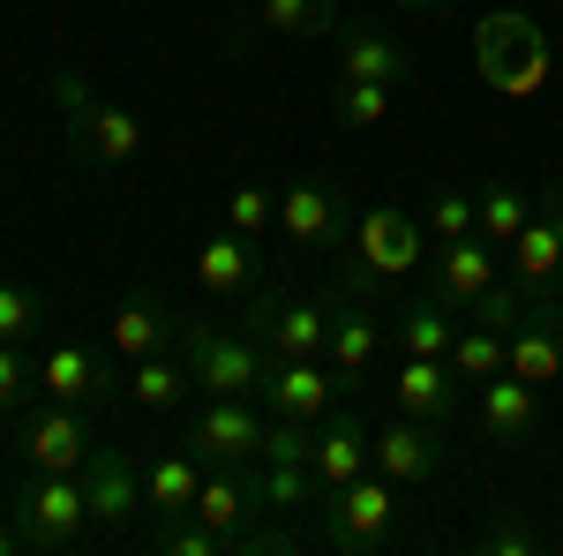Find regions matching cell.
<instances>
[{
	"label": "cell",
	"instance_id": "1",
	"mask_svg": "<svg viewBox=\"0 0 563 556\" xmlns=\"http://www.w3.org/2000/svg\"><path fill=\"white\" fill-rule=\"evenodd\" d=\"M474 68L488 90H504V98H533V90L549 84V68H556V53L541 39V23L526 15V8H496V15H481L474 23Z\"/></svg>",
	"mask_w": 563,
	"mask_h": 556
},
{
	"label": "cell",
	"instance_id": "2",
	"mask_svg": "<svg viewBox=\"0 0 563 556\" xmlns=\"http://www.w3.org/2000/svg\"><path fill=\"white\" fill-rule=\"evenodd\" d=\"M180 361H188V377H196L203 399H256L263 377H271V353L241 324L218 331V324H188L180 316Z\"/></svg>",
	"mask_w": 563,
	"mask_h": 556
},
{
	"label": "cell",
	"instance_id": "3",
	"mask_svg": "<svg viewBox=\"0 0 563 556\" xmlns=\"http://www.w3.org/2000/svg\"><path fill=\"white\" fill-rule=\"evenodd\" d=\"M15 534H23V549H45V556H68L76 542L90 534V497H84V473H23V489H15Z\"/></svg>",
	"mask_w": 563,
	"mask_h": 556
},
{
	"label": "cell",
	"instance_id": "4",
	"mask_svg": "<svg viewBox=\"0 0 563 556\" xmlns=\"http://www.w3.org/2000/svg\"><path fill=\"white\" fill-rule=\"evenodd\" d=\"M398 526V481L390 473H361V481H346V489H331L323 497V549L339 556H368L384 549V534Z\"/></svg>",
	"mask_w": 563,
	"mask_h": 556
},
{
	"label": "cell",
	"instance_id": "5",
	"mask_svg": "<svg viewBox=\"0 0 563 556\" xmlns=\"http://www.w3.org/2000/svg\"><path fill=\"white\" fill-rule=\"evenodd\" d=\"M406 271H421V218L406 211V204H368L361 226H353V271H346V286H353V294H368V286L406 279Z\"/></svg>",
	"mask_w": 563,
	"mask_h": 556
},
{
	"label": "cell",
	"instance_id": "6",
	"mask_svg": "<svg viewBox=\"0 0 563 556\" xmlns=\"http://www.w3.org/2000/svg\"><path fill=\"white\" fill-rule=\"evenodd\" d=\"M15 451H23V467H31V473H84L98 444H90V428H84V406L45 399V406H23V422H15Z\"/></svg>",
	"mask_w": 563,
	"mask_h": 556
},
{
	"label": "cell",
	"instance_id": "7",
	"mask_svg": "<svg viewBox=\"0 0 563 556\" xmlns=\"http://www.w3.org/2000/svg\"><path fill=\"white\" fill-rule=\"evenodd\" d=\"M323 361H331V377L339 391H368L376 384V361H384V316L368 308V294H339L331 308V346H323Z\"/></svg>",
	"mask_w": 563,
	"mask_h": 556
},
{
	"label": "cell",
	"instance_id": "8",
	"mask_svg": "<svg viewBox=\"0 0 563 556\" xmlns=\"http://www.w3.org/2000/svg\"><path fill=\"white\" fill-rule=\"evenodd\" d=\"M443 422H421V414H398V422H384L376 436H368V467L390 473L398 489H421V481H435L443 473Z\"/></svg>",
	"mask_w": 563,
	"mask_h": 556
},
{
	"label": "cell",
	"instance_id": "9",
	"mask_svg": "<svg viewBox=\"0 0 563 556\" xmlns=\"http://www.w3.org/2000/svg\"><path fill=\"white\" fill-rule=\"evenodd\" d=\"M180 444H188L203 467H241V459L263 451V414L249 406V399H203Z\"/></svg>",
	"mask_w": 563,
	"mask_h": 556
},
{
	"label": "cell",
	"instance_id": "10",
	"mask_svg": "<svg viewBox=\"0 0 563 556\" xmlns=\"http://www.w3.org/2000/svg\"><path fill=\"white\" fill-rule=\"evenodd\" d=\"M511 263V279H526L533 294H563V188H541L533 196V218H526V233L504 249Z\"/></svg>",
	"mask_w": 563,
	"mask_h": 556
},
{
	"label": "cell",
	"instance_id": "11",
	"mask_svg": "<svg viewBox=\"0 0 563 556\" xmlns=\"http://www.w3.org/2000/svg\"><path fill=\"white\" fill-rule=\"evenodd\" d=\"M504 369L526 377V384H541V391L563 384V294L526 308V324L504 339Z\"/></svg>",
	"mask_w": 563,
	"mask_h": 556
},
{
	"label": "cell",
	"instance_id": "12",
	"mask_svg": "<svg viewBox=\"0 0 563 556\" xmlns=\"http://www.w3.org/2000/svg\"><path fill=\"white\" fill-rule=\"evenodd\" d=\"M84 497H90V526L121 534V526H135V512H143V467H135L129 451L98 444L90 467H84Z\"/></svg>",
	"mask_w": 563,
	"mask_h": 556
},
{
	"label": "cell",
	"instance_id": "13",
	"mask_svg": "<svg viewBox=\"0 0 563 556\" xmlns=\"http://www.w3.org/2000/svg\"><path fill=\"white\" fill-rule=\"evenodd\" d=\"M390 399H398V414H421V422H443V428L466 414V384L451 377V361H429V353H406L390 369Z\"/></svg>",
	"mask_w": 563,
	"mask_h": 556
},
{
	"label": "cell",
	"instance_id": "14",
	"mask_svg": "<svg viewBox=\"0 0 563 556\" xmlns=\"http://www.w3.org/2000/svg\"><path fill=\"white\" fill-rule=\"evenodd\" d=\"M496 279H504V249H496V241H481V233H466V241H443V257L429 263V286L451 301L459 316H466V308H474V301L488 294Z\"/></svg>",
	"mask_w": 563,
	"mask_h": 556
},
{
	"label": "cell",
	"instance_id": "15",
	"mask_svg": "<svg viewBox=\"0 0 563 556\" xmlns=\"http://www.w3.org/2000/svg\"><path fill=\"white\" fill-rule=\"evenodd\" d=\"M474 414H481V428L496 436V444H533L541 436V384H526V377H488V384H474Z\"/></svg>",
	"mask_w": 563,
	"mask_h": 556
},
{
	"label": "cell",
	"instance_id": "16",
	"mask_svg": "<svg viewBox=\"0 0 563 556\" xmlns=\"http://www.w3.org/2000/svg\"><path fill=\"white\" fill-rule=\"evenodd\" d=\"M368 436H376V428L361 422V414H339V406L316 422V459H308L316 497H331V489H346V481L368 473Z\"/></svg>",
	"mask_w": 563,
	"mask_h": 556
},
{
	"label": "cell",
	"instance_id": "17",
	"mask_svg": "<svg viewBox=\"0 0 563 556\" xmlns=\"http://www.w3.org/2000/svg\"><path fill=\"white\" fill-rule=\"evenodd\" d=\"M263 406L286 414V422H323V414L339 406V377H331V361H271V377H263Z\"/></svg>",
	"mask_w": 563,
	"mask_h": 556
},
{
	"label": "cell",
	"instance_id": "18",
	"mask_svg": "<svg viewBox=\"0 0 563 556\" xmlns=\"http://www.w3.org/2000/svg\"><path fill=\"white\" fill-rule=\"evenodd\" d=\"M278 226H286V241L316 257V249H339V233H346V204H339V188H323V181H294L286 196H278Z\"/></svg>",
	"mask_w": 563,
	"mask_h": 556
},
{
	"label": "cell",
	"instance_id": "19",
	"mask_svg": "<svg viewBox=\"0 0 563 556\" xmlns=\"http://www.w3.org/2000/svg\"><path fill=\"white\" fill-rule=\"evenodd\" d=\"M106 346L121 353V361H143V353H166L180 346V316L166 308L158 294H129L113 316H106Z\"/></svg>",
	"mask_w": 563,
	"mask_h": 556
},
{
	"label": "cell",
	"instance_id": "20",
	"mask_svg": "<svg viewBox=\"0 0 563 556\" xmlns=\"http://www.w3.org/2000/svg\"><path fill=\"white\" fill-rule=\"evenodd\" d=\"M203 459L196 451H166V459H151L143 467V512L158 519V526H180V519H196V497H203Z\"/></svg>",
	"mask_w": 563,
	"mask_h": 556
},
{
	"label": "cell",
	"instance_id": "21",
	"mask_svg": "<svg viewBox=\"0 0 563 556\" xmlns=\"http://www.w3.org/2000/svg\"><path fill=\"white\" fill-rule=\"evenodd\" d=\"M406 45L390 39L384 23H339V76H353V84H406Z\"/></svg>",
	"mask_w": 563,
	"mask_h": 556
},
{
	"label": "cell",
	"instance_id": "22",
	"mask_svg": "<svg viewBox=\"0 0 563 556\" xmlns=\"http://www.w3.org/2000/svg\"><path fill=\"white\" fill-rule=\"evenodd\" d=\"M263 512H271V504H263L256 473H233V467L203 473V497H196V519H203V526H218V534H249Z\"/></svg>",
	"mask_w": 563,
	"mask_h": 556
},
{
	"label": "cell",
	"instance_id": "23",
	"mask_svg": "<svg viewBox=\"0 0 563 556\" xmlns=\"http://www.w3.org/2000/svg\"><path fill=\"white\" fill-rule=\"evenodd\" d=\"M38 391L60 399V406H98V399L113 391V369H106L98 353H84V346H53L38 361Z\"/></svg>",
	"mask_w": 563,
	"mask_h": 556
},
{
	"label": "cell",
	"instance_id": "24",
	"mask_svg": "<svg viewBox=\"0 0 563 556\" xmlns=\"http://www.w3.org/2000/svg\"><path fill=\"white\" fill-rule=\"evenodd\" d=\"M143 151V113L129 106H90V121L76 129V159L84 166H129Z\"/></svg>",
	"mask_w": 563,
	"mask_h": 556
},
{
	"label": "cell",
	"instance_id": "25",
	"mask_svg": "<svg viewBox=\"0 0 563 556\" xmlns=\"http://www.w3.org/2000/svg\"><path fill=\"white\" fill-rule=\"evenodd\" d=\"M196 279H203V294H211V301L241 294V286L256 279V241H241L233 226H218L211 241H203V257H196Z\"/></svg>",
	"mask_w": 563,
	"mask_h": 556
},
{
	"label": "cell",
	"instance_id": "26",
	"mask_svg": "<svg viewBox=\"0 0 563 556\" xmlns=\"http://www.w3.org/2000/svg\"><path fill=\"white\" fill-rule=\"evenodd\" d=\"M451 339H459V308L435 294V286L421 301H406V316H398V353H429V361H443Z\"/></svg>",
	"mask_w": 563,
	"mask_h": 556
},
{
	"label": "cell",
	"instance_id": "27",
	"mask_svg": "<svg viewBox=\"0 0 563 556\" xmlns=\"http://www.w3.org/2000/svg\"><path fill=\"white\" fill-rule=\"evenodd\" d=\"M256 23L271 31V39H301V45H316V39H339V0H256Z\"/></svg>",
	"mask_w": 563,
	"mask_h": 556
},
{
	"label": "cell",
	"instance_id": "28",
	"mask_svg": "<svg viewBox=\"0 0 563 556\" xmlns=\"http://www.w3.org/2000/svg\"><path fill=\"white\" fill-rule=\"evenodd\" d=\"M196 391V377H188V361H174V353H143V361H129V399L143 406V414H166V406H180Z\"/></svg>",
	"mask_w": 563,
	"mask_h": 556
},
{
	"label": "cell",
	"instance_id": "29",
	"mask_svg": "<svg viewBox=\"0 0 563 556\" xmlns=\"http://www.w3.org/2000/svg\"><path fill=\"white\" fill-rule=\"evenodd\" d=\"M526 218H533V196L511 188V181H488V188L474 196V233H481V241H496V249H511V241H519Z\"/></svg>",
	"mask_w": 563,
	"mask_h": 556
},
{
	"label": "cell",
	"instance_id": "30",
	"mask_svg": "<svg viewBox=\"0 0 563 556\" xmlns=\"http://www.w3.org/2000/svg\"><path fill=\"white\" fill-rule=\"evenodd\" d=\"M451 377L459 384H488V377H504V331H488V324H459V339H451Z\"/></svg>",
	"mask_w": 563,
	"mask_h": 556
},
{
	"label": "cell",
	"instance_id": "31",
	"mask_svg": "<svg viewBox=\"0 0 563 556\" xmlns=\"http://www.w3.org/2000/svg\"><path fill=\"white\" fill-rule=\"evenodd\" d=\"M331 121L346 135H368L390 121V84H353V76H339L331 84Z\"/></svg>",
	"mask_w": 563,
	"mask_h": 556
},
{
	"label": "cell",
	"instance_id": "32",
	"mask_svg": "<svg viewBox=\"0 0 563 556\" xmlns=\"http://www.w3.org/2000/svg\"><path fill=\"white\" fill-rule=\"evenodd\" d=\"M45 324V294L23 279H0V346H23Z\"/></svg>",
	"mask_w": 563,
	"mask_h": 556
},
{
	"label": "cell",
	"instance_id": "33",
	"mask_svg": "<svg viewBox=\"0 0 563 556\" xmlns=\"http://www.w3.org/2000/svg\"><path fill=\"white\" fill-rule=\"evenodd\" d=\"M256 459H271V467H308L316 459V422H286V414H271L263 422V451Z\"/></svg>",
	"mask_w": 563,
	"mask_h": 556
},
{
	"label": "cell",
	"instance_id": "34",
	"mask_svg": "<svg viewBox=\"0 0 563 556\" xmlns=\"http://www.w3.org/2000/svg\"><path fill=\"white\" fill-rule=\"evenodd\" d=\"M225 226H233L241 241H256V249H263V233L278 226V196L256 188V181H249V188H233V196H225Z\"/></svg>",
	"mask_w": 563,
	"mask_h": 556
},
{
	"label": "cell",
	"instance_id": "35",
	"mask_svg": "<svg viewBox=\"0 0 563 556\" xmlns=\"http://www.w3.org/2000/svg\"><path fill=\"white\" fill-rule=\"evenodd\" d=\"M263 504H271V512H301V504H323V497H316V473L308 467H271V459H263Z\"/></svg>",
	"mask_w": 563,
	"mask_h": 556
},
{
	"label": "cell",
	"instance_id": "36",
	"mask_svg": "<svg viewBox=\"0 0 563 556\" xmlns=\"http://www.w3.org/2000/svg\"><path fill=\"white\" fill-rule=\"evenodd\" d=\"M90 106H98V98H90L84 68H53V113H60V135H68V143H76V129L90 121Z\"/></svg>",
	"mask_w": 563,
	"mask_h": 556
},
{
	"label": "cell",
	"instance_id": "37",
	"mask_svg": "<svg viewBox=\"0 0 563 556\" xmlns=\"http://www.w3.org/2000/svg\"><path fill=\"white\" fill-rule=\"evenodd\" d=\"M429 233L435 241H466V233H474V196H466V188H435L429 196Z\"/></svg>",
	"mask_w": 563,
	"mask_h": 556
},
{
	"label": "cell",
	"instance_id": "38",
	"mask_svg": "<svg viewBox=\"0 0 563 556\" xmlns=\"http://www.w3.org/2000/svg\"><path fill=\"white\" fill-rule=\"evenodd\" d=\"M474 549H488V556H533V549H541V534H533L526 519H496V526H481V534H474Z\"/></svg>",
	"mask_w": 563,
	"mask_h": 556
},
{
	"label": "cell",
	"instance_id": "39",
	"mask_svg": "<svg viewBox=\"0 0 563 556\" xmlns=\"http://www.w3.org/2000/svg\"><path fill=\"white\" fill-rule=\"evenodd\" d=\"M38 391V369L23 361V346H0V406H23Z\"/></svg>",
	"mask_w": 563,
	"mask_h": 556
},
{
	"label": "cell",
	"instance_id": "40",
	"mask_svg": "<svg viewBox=\"0 0 563 556\" xmlns=\"http://www.w3.org/2000/svg\"><path fill=\"white\" fill-rule=\"evenodd\" d=\"M398 8H413V15H429V8H451V0H398Z\"/></svg>",
	"mask_w": 563,
	"mask_h": 556
},
{
	"label": "cell",
	"instance_id": "41",
	"mask_svg": "<svg viewBox=\"0 0 563 556\" xmlns=\"http://www.w3.org/2000/svg\"><path fill=\"white\" fill-rule=\"evenodd\" d=\"M0 519H8V504H0Z\"/></svg>",
	"mask_w": 563,
	"mask_h": 556
}]
</instances>
